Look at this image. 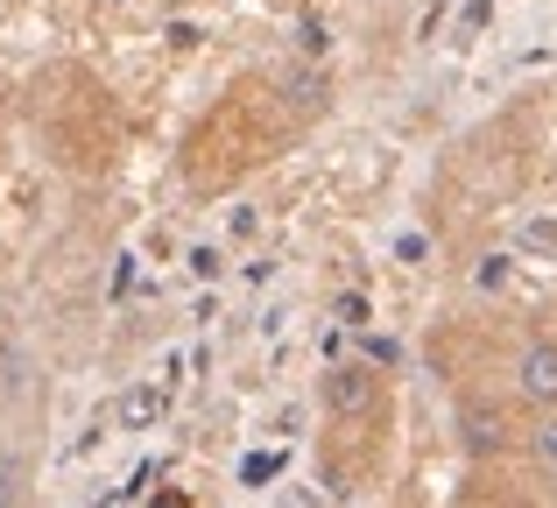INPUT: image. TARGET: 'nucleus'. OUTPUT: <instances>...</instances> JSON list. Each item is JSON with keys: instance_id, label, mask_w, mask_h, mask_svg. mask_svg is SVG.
I'll list each match as a JSON object with an SVG mask.
<instances>
[{"instance_id": "7", "label": "nucleus", "mask_w": 557, "mask_h": 508, "mask_svg": "<svg viewBox=\"0 0 557 508\" xmlns=\"http://www.w3.org/2000/svg\"><path fill=\"white\" fill-rule=\"evenodd\" d=\"M536 453H544V459H550V467H557V410L544 417V424H536Z\"/></svg>"}, {"instance_id": "3", "label": "nucleus", "mask_w": 557, "mask_h": 508, "mask_svg": "<svg viewBox=\"0 0 557 508\" xmlns=\"http://www.w3.org/2000/svg\"><path fill=\"white\" fill-rule=\"evenodd\" d=\"M516 388L536 410H557V339H530L516 354Z\"/></svg>"}, {"instance_id": "6", "label": "nucleus", "mask_w": 557, "mask_h": 508, "mask_svg": "<svg viewBox=\"0 0 557 508\" xmlns=\"http://www.w3.org/2000/svg\"><path fill=\"white\" fill-rule=\"evenodd\" d=\"M339 325H368V297H354V289H346V297H339Z\"/></svg>"}, {"instance_id": "9", "label": "nucleus", "mask_w": 557, "mask_h": 508, "mask_svg": "<svg viewBox=\"0 0 557 508\" xmlns=\"http://www.w3.org/2000/svg\"><path fill=\"white\" fill-rule=\"evenodd\" d=\"M190 269H198V275H219V248H190Z\"/></svg>"}, {"instance_id": "1", "label": "nucleus", "mask_w": 557, "mask_h": 508, "mask_svg": "<svg viewBox=\"0 0 557 508\" xmlns=\"http://www.w3.org/2000/svg\"><path fill=\"white\" fill-rule=\"evenodd\" d=\"M318 396H325V410L339 417V424L374 417L381 410V374H374V360H339V368L318 382Z\"/></svg>"}, {"instance_id": "2", "label": "nucleus", "mask_w": 557, "mask_h": 508, "mask_svg": "<svg viewBox=\"0 0 557 508\" xmlns=\"http://www.w3.org/2000/svg\"><path fill=\"white\" fill-rule=\"evenodd\" d=\"M459 445L473 459H494V453H508V410L502 402H480V396H466L459 402Z\"/></svg>"}, {"instance_id": "8", "label": "nucleus", "mask_w": 557, "mask_h": 508, "mask_svg": "<svg viewBox=\"0 0 557 508\" xmlns=\"http://www.w3.org/2000/svg\"><path fill=\"white\" fill-rule=\"evenodd\" d=\"M0 508H14V459L0 453Z\"/></svg>"}, {"instance_id": "4", "label": "nucleus", "mask_w": 557, "mask_h": 508, "mask_svg": "<svg viewBox=\"0 0 557 508\" xmlns=\"http://www.w3.org/2000/svg\"><path fill=\"white\" fill-rule=\"evenodd\" d=\"M156 417H163V396H156V388H127L121 396V424L127 431H149Z\"/></svg>"}, {"instance_id": "5", "label": "nucleus", "mask_w": 557, "mask_h": 508, "mask_svg": "<svg viewBox=\"0 0 557 508\" xmlns=\"http://www.w3.org/2000/svg\"><path fill=\"white\" fill-rule=\"evenodd\" d=\"M325 42H332L325 22H318V14H304V22H297V50H304V57H325Z\"/></svg>"}]
</instances>
